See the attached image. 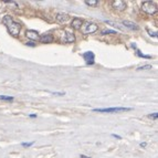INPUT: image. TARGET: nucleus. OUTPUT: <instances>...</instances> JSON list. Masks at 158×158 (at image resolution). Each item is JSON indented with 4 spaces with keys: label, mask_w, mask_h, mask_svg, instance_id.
Returning <instances> with one entry per match:
<instances>
[{
    "label": "nucleus",
    "mask_w": 158,
    "mask_h": 158,
    "mask_svg": "<svg viewBox=\"0 0 158 158\" xmlns=\"http://www.w3.org/2000/svg\"><path fill=\"white\" fill-rule=\"evenodd\" d=\"M137 55H138V57H146V59H150V57H152L150 55H145V54H142L138 50H137Z\"/></svg>",
    "instance_id": "nucleus-19"
},
{
    "label": "nucleus",
    "mask_w": 158,
    "mask_h": 158,
    "mask_svg": "<svg viewBox=\"0 0 158 158\" xmlns=\"http://www.w3.org/2000/svg\"><path fill=\"white\" fill-rule=\"evenodd\" d=\"M33 144H34L33 142H31V143H22L21 145H22L23 147H30V146H32Z\"/></svg>",
    "instance_id": "nucleus-20"
},
{
    "label": "nucleus",
    "mask_w": 158,
    "mask_h": 158,
    "mask_svg": "<svg viewBox=\"0 0 158 158\" xmlns=\"http://www.w3.org/2000/svg\"><path fill=\"white\" fill-rule=\"evenodd\" d=\"M117 32L114 31V30H104L102 31V34H116Z\"/></svg>",
    "instance_id": "nucleus-17"
},
{
    "label": "nucleus",
    "mask_w": 158,
    "mask_h": 158,
    "mask_svg": "<svg viewBox=\"0 0 158 158\" xmlns=\"http://www.w3.org/2000/svg\"><path fill=\"white\" fill-rule=\"evenodd\" d=\"M60 40L67 43H73L75 42V35H74L73 32L63 30V31H61V33H60Z\"/></svg>",
    "instance_id": "nucleus-5"
},
{
    "label": "nucleus",
    "mask_w": 158,
    "mask_h": 158,
    "mask_svg": "<svg viewBox=\"0 0 158 158\" xmlns=\"http://www.w3.org/2000/svg\"><path fill=\"white\" fill-rule=\"evenodd\" d=\"M105 22H106V23L111 24L112 27H115V28H117V29H120V30H122V27H120V26H118L117 23H115V22H112V21H107V20H105Z\"/></svg>",
    "instance_id": "nucleus-16"
},
{
    "label": "nucleus",
    "mask_w": 158,
    "mask_h": 158,
    "mask_svg": "<svg viewBox=\"0 0 158 158\" xmlns=\"http://www.w3.org/2000/svg\"><path fill=\"white\" fill-rule=\"evenodd\" d=\"M81 30L84 34H92L98 30V26L96 23H93V22H85V23L82 24Z\"/></svg>",
    "instance_id": "nucleus-3"
},
{
    "label": "nucleus",
    "mask_w": 158,
    "mask_h": 158,
    "mask_svg": "<svg viewBox=\"0 0 158 158\" xmlns=\"http://www.w3.org/2000/svg\"><path fill=\"white\" fill-rule=\"evenodd\" d=\"M140 9L143 10L146 14L153 16V14H155L157 12V6L155 5L154 2H152V1H145V2L142 4Z\"/></svg>",
    "instance_id": "nucleus-2"
},
{
    "label": "nucleus",
    "mask_w": 158,
    "mask_h": 158,
    "mask_svg": "<svg viewBox=\"0 0 158 158\" xmlns=\"http://www.w3.org/2000/svg\"><path fill=\"white\" fill-rule=\"evenodd\" d=\"M2 23L5 24V27L7 28L8 32L13 37H18L21 30V26L18 23L17 21H14V19L10 16H5L2 18Z\"/></svg>",
    "instance_id": "nucleus-1"
},
{
    "label": "nucleus",
    "mask_w": 158,
    "mask_h": 158,
    "mask_svg": "<svg viewBox=\"0 0 158 158\" xmlns=\"http://www.w3.org/2000/svg\"><path fill=\"white\" fill-rule=\"evenodd\" d=\"M94 112L98 113H118V112H128L132 111L130 107H110V108H94Z\"/></svg>",
    "instance_id": "nucleus-4"
},
{
    "label": "nucleus",
    "mask_w": 158,
    "mask_h": 158,
    "mask_svg": "<svg viewBox=\"0 0 158 158\" xmlns=\"http://www.w3.org/2000/svg\"><path fill=\"white\" fill-rule=\"evenodd\" d=\"M80 157L81 158H91V157H89V156H85V155H81Z\"/></svg>",
    "instance_id": "nucleus-25"
},
{
    "label": "nucleus",
    "mask_w": 158,
    "mask_h": 158,
    "mask_svg": "<svg viewBox=\"0 0 158 158\" xmlns=\"http://www.w3.org/2000/svg\"><path fill=\"white\" fill-rule=\"evenodd\" d=\"M112 136H113V137H116L117 139H122L120 136H118V135H116V134H112Z\"/></svg>",
    "instance_id": "nucleus-22"
},
{
    "label": "nucleus",
    "mask_w": 158,
    "mask_h": 158,
    "mask_svg": "<svg viewBox=\"0 0 158 158\" xmlns=\"http://www.w3.org/2000/svg\"><path fill=\"white\" fill-rule=\"evenodd\" d=\"M26 37L30 40H32V41H39V39H40V34H39L38 31H35V30H28L27 32H26Z\"/></svg>",
    "instance_id": "nucleus-8"
},
{
    "label": "nucleus",
    "mask_w": 158,
    "mask_h": 158,
    "mask_svg": "<svg viewBox=\"0 0 158 158\" xmlns=\"http://www.w3.org/2000/svg\"><path fill=\"white\" fill-rule=\"evenodd\" d=\"M30 117H32V118H33V117H37V115H35V114H31V115H30Z\"/></svg>",
    "instance_id": "nucleus-26"
},
{
    "label": "nucleus",
    "mask_w": 158,
    "mask_h": 158,
    "mask_svg": "<svg viewBox=\"0 0 158 158\" xmlns=\"http://www.w3.org/2000/svg\"><path fill=\"white\" fill-rule=\"evenodd\" d=\"M39 41H40V42H42V43L52 42V41H53V35H52V34H49V33L43 34V35H41V37H40Z\"/></svg>",
    "instance_id": "nucleus-12"
},
{
    "label": "nucleus",
    "mask_w": 158,
    "mask_h": 158,
    "mask_svg": "<svg viewBox=\"0 0 158 158\" xmlns=\"http://www.w3.org/2000/svg\"><path fill=\"white\" fill-rule=\"evenodd\" d=\"M86 6H90V7H96L98 5V1L97 0H85L84 1Z\"/></svg>",
    "instance_id": "nucleus-13"
},
{
    "label": "nucleus",
    "mask_w": 158,
    "mask_h": 158,
    "mask_svg": "<svg viewBox=\"0 0 158 158\" xmlns=\"http://www.w3.org/2000/svg\"><path fill=\"white\" fill-rule=\"evenodd\" d=\"M0 100H1V101H7V102H12V101H13V97H12V96L0 95Z\"/></svg>",
    "instance_id": "nucleus-14"
},
{
    "label": "nucleus",
    "mask_w": 158,
    "mask_h": 158,
    "mask_svg": "<svg viewBox=\"0 0 158 158\" xmlns=\"http://www.w3.org/2000/svg\"><path fill=\"white\" fill-rule=\"evenodd\" d=\"M27 45H30V47H34V43L28 42V43H27Z\"/></svg>",
    "instance_id": "nucleus-24"
},
{
    "label": "nucleus",
    "mask_w": 158,
    "mask_h": 158,
    "mask_svg": "<svg viewBox=\"0 0 158 158\" xmlns=\"http://www.w3.org/2000/svg\"><path fill=\"white\" fill-rule=\"evenodd\" d=\"M122 24L126 27V28L130 29V30H138L139 27L137 26L136 23L134 22H132V21H128V20H124V21H122Z\"/></svg>",
    "instance_id": "nucleus-11"
},
{
    "label": "nucleus",
    "mask_w": 158,
    "mask_h": 158,
    "mask_svg": "<svg viewBox=\"0 0 158 158\" xmlns=\"http://www.w3.org/2000/svg\"><path fill=\"white\" fill-rule=\"evenodd\" d=\"M149 69H153V67H152V65H149V64H146V65L137 67L136 70H137V71H142V70H149Z\"/></svg>",
    "instance_id": "nucleus-15"
},
{
    "label": "nucleus",
    "mask_w": 158,
    "mask_h": 158,
    "mask_svg": "<svg viewBox=\"0 0 158 158\" xmlns=\"http://www.w3.org/2000/svg\"><path fill=\"white\" fill-rule=\"evenodd\" d=\"M157 116H158V113H154V114H149L148 117L149 118H152V120H157Z\"/></svg>",
    "instance_id": "nucleus-18"
},
{
    "label": "nucleus",
    "mask_w": 158,
    "mask_h": 158,
    "mask_svg": "<svg viewBox=\"0 0 158 158\" xmlns=\"http://www.w3.org/2000/svg\"><path fill=\"white\" fill-rule=\"evenodd\" d=\"M70 20V16L64 12H59L55 14V21L59 24H65Z\"/></svg>",
    "instance_id": "nucleus-7"
},
{
    "label": "nucleus",
    "mask_w": 158,
    "mask_h": 158,
    "mask_svg": "<svg viewBox=\"0 0 158 158\" xmlns=\"http://www.w3.org/2000/svg\"><path fill=\"white\" fill-rule=\"evenodd\" d=\"M82 24H83V20L80 19V18H73L71 22V26L73 29L75 30H80L82 28Z\"/></svg>",
    "instance_id": "nucleus-10"
},
{
    "label": "nucleus",
    "mask_w": 158,
    "mask_h": 158,
    "mask_svg": "<svg viewBox=\"0 0 158 158\" xmlns=\"http://www.w3.org/2000/svg\"><path fill=\"white\" fill-rule=\"evenodd\" d=\"M146 30H147V31H148L149 32V34H150V35H152V37H155V38H157V32H152V31H150V30H149V29H146Z\"/></svg>",
    "instance_id": "nucleus-21"
},
{
    "label": "nucleus",
    "mask_w": 158,
    "mask_h": 158,
    "mask_svg": "<svg viewBox=\"0 0 158 158\" xmlns=\"http://www.w3.org/2000/svg\"><path fill=\"white\" fill-rule=\"evenodd\" d=\"M83 59L85 60V62L87 64H94V59H95V55H94V53L92 52V51H87V52L83 53Z\"/></svg>",
    "instance_id": "nucleus-9"
},
{
    "label": "nucleus",
    "mask_w": 158,
    "mask_h": 158,
    "mask_svg": "<svg viewBox=\"0 0 158 158\" xmlns=\"http://www.w3.org/2000/svg\"><path fill=\"white\" fill-rule=\"evenodd\" d=\"M146 145H147V144H146V143H140V144H139V146H140L142 148H144V147H146Z\"/></svg>",
    "instance_id": "nucleus-23"
},
{
    "label": "nucleus",
    "mask_w": 158,
    "mask_h": 158,
    "mask_svg": "<svg viewBox=\"0 0 158 158\" xmlns=\"http://www.w3.org/2000/svg\"><path fill=\"white\" fill-rule=\"evenodd\" d=\"M112 7L116 11H124L126 9V7H127V5L123 0H114V1H112Z\"/></svg>",
    "instance_id": "nucleus-6"
}]
</instances>
